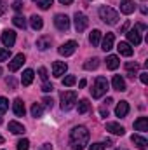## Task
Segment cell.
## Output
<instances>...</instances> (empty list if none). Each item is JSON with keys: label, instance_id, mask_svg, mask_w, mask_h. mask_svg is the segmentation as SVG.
Listing matches in <instances>:
<instances>
[{"label": "cell", "instance_id": "8fae6325", "mask_svg": "<svg viewBox=\"0 0 148 150\" xmlns=\"http://www.w3.org/2000/svg\"><path fill=\"white\" fill-rule=\"evenodd\" d=\"M111 87H113L115 91H118V93H124V91L127 89L125 80H124L120 75H113V79H111Z\"/></svg>", "mask_w": 148, "mask_h": 150}, {"label": "cell", "instance_id": "4dcf8cb0", "mask_svg": "<svg viewBox=\"0 0 148 150\" xmlns=\"http://www.w3.org/2000/svg\"><path fill=\"white\" fill-rule=\"evenodd\" d=\"M42 113H44V108L40 107V103H33L32 105V115L33 117H42Z\"/></svg>", "mask_w": 148, "mask_h": 150}, {"label": "cell", "instance_id": "277c9868", "mask_svg": "<svg viewBox=\"0 0 148 150\" xmlns=\"http://www.w3.org/2000/svg\"><path fill=\"white\" fill-rule=\"evenodd\" d=\"M77 103V93L75 91H63L61 93V110L68 112Z\"/></svg>", "mask_w": 148, "mask_h": 150}, {"label": "cell", "instance_id": "4fadbf2b", "mask_svg": "<svg viewBox=\"0 0 148 150\" xmlns=\"http://www.w3.org/2000/svg\"><path fill=\"white\" fill-rule=\"evenodd\" d=\"M134 9H136V5H134V2L132 0H120V12L122 14H132L134 12Z\"/></svg>", "mask_w": 148, "mask_h": 150}, {"label": "cell", "instance_id": "681fc988", "mask_svg": "<svg viewBox=\"0 0 148 150\" xmlns=\"http://www.w3.org/2000/svg\"><path fill=\"white\" fill-rule=\"evenodd\" d=\"M78 87H80V89L85 87V80H80V82H78Z\"/></svg>", "mask_w": 148, "mask_h": 150}, {"label": "cell", "instance_id": "ba28073f", "mask_svg": "<svg viewBox=\"0 0 148 150\" xmlns=\"http://www.w3.org/2000/svg\"><path fill=\"white\" fill-rule=\"evenodd\" d=\"M2 44H4L5 49H11L16 44V32L14 30H5L2 33Z\"/></svg>", "mask_w": 148, "mask_h": 150}, {"label": "cell", "instance_id": "5b68a950", "mask_svg": "<svg viewBox=\"0 0 148 150\" xmlns=\"http://www.w3.org/2000/svg\"><path fill=\"white\" fill-rule=\"evenodd\" d=\"M73 21H75V30H77V33H82L85 28H87V16L84 14V12H75L73 16Z\"/></svg>", "mask_w": 148, "mask_h": 150}, {"label": "cell", "instance_id": "9a60e30c", "mask_svg": "<svg viewBox=\"0 0 148 150\" xmlns=\"http://www.w3.org/2000/svg\"><path fill=\"white\" fill-rule=\"evenodd\" d=\"M12 110H14V113H16L18 117H23V115H25L26 108H25V103H23L21 98H16V100H14V103H12Z\"/></svg>", "mask_w": 148, "mask_h": 150}, {"label": "cell", "instance_id": "5bb4252c", "mask_svg": "<svg viewBox=\"0 0 148 150\" xmlns=\"http://www.w3.org/2000/svg\"><path fill=\"white\" fill-rule=\"evenodd\" d=\"M113 42H115V35L113 33H106L103 37V42H101V49L105 52H108L110 49H113Z\"/></svg>", "mask_w": 148, "mask_h": 150}, {"label": "cell", "instance_id": "d4e9b609", "mask_svg": "<svg viewBox=\"0 0 148 150\" xmlns=\"http://www.w3.org/2000/svg\"><path fill=\"white\" fill-rule=\"evenodd\" d=\"M51 42H52V38L51 37H40L37 40V47L40 49V51H45V49L51 47Z\"/></svg>", "mask_w": 148, "mask_h": 150}, {"label": "cell", "instance_id": "603a6c76", "mask_svg": "<svg viewBox=\"0 0 148 150\" xmlns=\"http://www.w3.org/2000/svg\"><path fill=\"white\" fill-rule=\"evenodd\" d=\"M125 70H127V75H129L131 79H134L136 74H138V70H140V65H138V63L129 61V63H125Z\"/></svg>", "mask_w": 148, "mask_h": 150}, {"label": "cell", "instance_id": "d590c367", "mask_svg": "<svg viewBox=\"0 0 148 150\" xmlns=\"http://www.w3.org/2000/svg\"><path fill=\"white\" fill-rule=\"evenodd\" d=\"M11 58V49H0V61H7Z\"/></svg>", "mask_w": 148, "mask_h": 150}, {"label": "cell", "instance_id": "11a10c76", "mask_svg": "<svg viewBox=\"0 0 148 150\" xmlns=\"http://www.w3.org/2000/svg\"><path fill=\"white\" fill-rule=\"evenodd\" d=\"M118 150H125V149H118Z\"/></svg>", "mask_w": 148, "mask_h": 150}, {"label": "cell", "instance_id": "836d02e7", "mask_svg": "<svg viewBox=\"0 0 148 150\" xmlns=\"http://www.w3.org/2000/svg\"><path fill=\"white\" fill-rule=\"evenodd\" d=\"M28 149H30V142L26 138H23V140L18 142V150H28Z\"/></svg>", "mask_w": 148, "mask_h": 150}, {"label": "cell", "instance_id": "7bdbcfd3", "mask_svg": "<svg viewBox=\"0 0 148 150\" xmlns=\"http://www.w3.org/2000/svg\"><path fill=\"white\" fill-rule=\"evenodd\" d=\"M7 86H11V89H14V87H16V80H14L12 77H9V79H7Z\"/></svg>", "mask_w": 148, "mask_h": 150}, {"label": "cell", "instance_id": "2e32d148", "mask_svg": "<svg viewBox=\"0 0 148 150\" xmlns=\"http://www.w3.org/2000/svg\"><path fill=\"white\" fill-rule=\"evenodd\" d=\"M125 35H127L129 44H134V45H140V44H141V35H140V32H138L136 28H134V30L125 32Z\"/></svg>", "mask_w": 148, "mask_h": 150}, {"label": "cell", "instance_id": "e575fe53", "mask_svg": "<svg viewBox=\"0 0 148 150\" xmlns=\"http://www.w3.org/2000/svg\"><path fill=\"white\" fill-rule=\"evenodd\" d=\"M9 110V101H7V98H4V96H0V112H7Z\"/></svg>", "mask_w": 148, "mask_h": 150}, {"label": "cell", "instance_id": "ee69618b", "mask_svg": "<svg viewBox=\"0 0 148 150\" xmlns=\"http://www.w3.org/2000/svg\"><path fill=\"white\" fill-rule=\"evenodd\" d=\"M127 30H129V21H125V25H124V26L120 28V33H125Z\"/></svg>", "mask_w": 148, "mask_h": 150}, {"label": "cell", "instance_id": "7a4b0ae2", "mask_svg": "<svg viewBox=\"0 0 148 150\" xmlns=\"http://www.w3.org/2000/svg\"><path fill=\"white\" fill-rule=\"evenodd\" d=\"M106 91H108V80L105 79V77H96V80H94V86H92V89H91V94H92V98L94 100H99L101 96H105L106 94Z\"/></svg>", "mask_w": 148, "mask_h": 150}, {"label": "cell", "instance_id": "484cf974", "mask_svg": "<svg viewBox=\"0 0 148 150\" xmlns=\"http://www.w3.org/2000/svg\"><path fill=\"white\" fill-rule=\"evenodd\" d=\"M30 25H32V28H33V30H42L44 21H42V18H40V16L33 14V16L30 18Z\"/></svg>", "mask_w": 148, "mask_h": 150}, {"label": "cell", "instance_id": "30bf717a", "mask_svg": "<svg viewBox=\"0 0 148 150\" xmlns=\"http://www.w3.org/2000/svg\"><path fill=\"white\" fill-rule=\"evenodd\" d=\"M66 70H68V65L65 63V61H54L52 63V75L54 77H63V75L66 74Z\"/></svg>", "mask_w": 148, "mask_h": 150}, {"label": "cell", "instance_id": "ab89813d", "mask_svg": "<svg viewBox=\"0 0 148 150\" xmlns=\"http://www.w3.org/2000/svg\"><path fill=\"white\" fill-rule=\"evenodd\" d=\"M42 103H44V105H45L47 108H52V105H54V101H52V98H47V96H45V98L42 100Z\"/></svg>", "mask_w": 148, "mask_h": 150}, {"label": "cell", "instance_id": "ffe728a7", "mask_svg": "<svg viewBox=\"0 0 148 150\" xmlns=\"http://www.w3.org/2000/svg\"><path fill=\"white\" fill-rule=\"evenodd\" d=\"M117 49H118V52H120L122 56H125V58L132 56V47H131L127 42H120V44L117 45Z\"/></svg>", "mask_w": 148, "mask_h": 150}, {"label": "cell", "instance_id": "7c38bea8", "mask_svg": "<svg viewBox=\"0 0 148 150\" xmlns=\"http://www.w3.org/2000/svg\"><path fill=\"white\" fill-rule=\"evenodd\" d=\"M106 131H110L111 134H117V136H124L125 133V129L118 122H106Z\"/></svg>", "mask_w": 148, "mask_h": 150}, {"label": "cell", "instance_id": "7dc6e473", "mask_svg": "<svg viewBox=\"0 0 148 150\" xmlns=\"http://www.w3.org/2000/svg\"><path fill=\"white\" fill-rule=\"evenodd\" d=\"M5 9H7V7H5V4H2V2H0V16L5 12Z\"/></svg>", "mask_w": 148, "mask_h": 150}, {"label": "cell", "instance_id": "f6af8a7d", "mask_svg": "<svg viewBox=\"0 0 148 150\" xmlns=\"http://www.w3.org/2000/svg\"><path fill=\"white\" fill-rule=\"evenodd\" d=\"M99 113H101L103 117H108V110H106L105 107H101V108H99Z\"/></svg>", "mask_w": 148, "mask_h": 150}, {"label": "cell", "instance_id": "74e56055", "mask_svg": "<svg viewBox=\"0 0 148 150\" xmlns=\"http://www.w3.org/2000/svg\"><path fill=\"white\" fill-rule=\"evenodd\" d=\"M12 9H14V11H18V12H19V11H23V2H21V0L12 2Z\"/></svg>", "mask_w": 148, "mask_h": 150}, {"label": "cell", "instance_id": "f5cc1de1", "mask_svg": "<svg viewBox=\"0 0 148 150\" xmlns=\"http://www.w3.org/2000/svg\"><path fill=\"white\" fill-rule=\"evenodd\" d=\"M0 124H2V117H0Z\"/></svg>", "mask_w": 148, "mask_h": 150}, {"label": "cell", "instance_id": "9c48e42d", "mask_svg": "<svg viewBox=\"0 0 148 150\" xmlns=\"http://www.w3.org/2000/svg\"><path fill=\"white\" fill-rule=\"evenodd\" d=\"M23 63H25V54L19 52V54H16V56L9 61V70H11V72H18V70L23 67Z\"/></svg>", "mask_w": 148, "mask_h": 150}, {"label": "cell", "instance_id": "44dd1931", "mask_svg": "<svg viewBox=\"0 0 148 150\" xmlns=\"http://www.w3.org/2000/svg\"><path fill=\"white\" fill-rule=\"evenodd\" d=\"M33 77H35V72H33V70H30V68L25 70V72H23V77H21V84H23V86H30V84L33 82Z\"/></svg>", "mask_w": 148, "mask_h": 150}, {"label": "cell", "instance_id": "8992f818", "mask_svg": "<svg viewBox=\"0 0 148 150\" xmlns=\"http://www.w3.org/2000/svg\"><path fill=\"white\" fill-rule=\"evenodd\" d=\"M54 26L61 32H66L70 28V18L66 14H56L54 16Z\"/></svg>", "mask_w": 148, "mask_h": 150}, {"label": "cell", "instance_id": "f907efd6", "mask_svg": "<svg viewBox=\"0 0 148 150\" xmlns=\"http://www.w3.org/2000/svg\"><path fill=\"white\" fill-rule=\"evenodd\" d=\"M105 103H106V105H111V103H113V100H111V98H106V101H105Z\"/></svg>", "mask_w": 148, "mask_h": 150}, {"label": "cell", "instance_id": "e0dca14e", "mask_svg": "<svg viewBox=\"0 0 148 150\" xmlns=\"http://www.w3.org/2000/svg\"><path fill=\"white\" fill-rule=\"evenodd\" d=\"M131 142H132L138 149H141V150H147L148 149L147 138H143V136H140V134H132V136H131Z\"/></svg>", "mask_w": 148, "mask_h": 150}, {"label": "cell", "instance_id": "3957f363", "mask_svg": "<svg viewBox=\"0 0 148 150\" xmlns=\"http://www.w3.org/2000/svg\"><path fill=\"white\" fill-rule=\"evenodd\" d=\"M99 18H101V21L106 23V25H117V21H118V12H117L115 9L108 7V5H103V7H99Z\"/></svg>", "mask_w": 148, "mask_h": 150}, {"label": "cell", "instance_id": "83f0119b", "mask_svg": "<svg viewBox=\"0 0 148 150\" xmlns=\"http://www.w3.org/2000/svg\"><path fill=\"white\" fill-rule=\"evenodd\" d=\"M77 108H78V113H87L89 112V108H91L89 100H80L78 105H77Z\"/></svg>", "mask_w": 148, "mask_h": 150}, {"label": "cell", "instance_id": "cb8c5ba5", "mask_svg": "<svg viewBox=\"0 0 148 150\" xmlns=\"http://www.w3.org/2000/svg\"><path fill=\"white\" fill-rule=\"evenodd\" d=\"M118 65H120V61H118V56L110 54V56L106 58V67H108L110 70H117V68H118Z\"/></svg>", "mask_w": 148, "mask_h": 150}, {"label": "cell", "instance_id": "b9f144b4", "mask_svg": "<svg viewBox=\"0 0 148 150\" xmlns=\"http://www.w3.org/2000/svg\"><path fill=\"white\" fill-rule=\"evenodd\" d=\"M140 80H141L143 84H147V82H148V74H147V72H143V74H140Z\"/></svg>", "mask_w": 148, "mask_h": 150}, {"label": "cell", "instance_id": "f35d334b", "mask_svg": "<svg viewBox=\"0 0 148 150\" xmlns=\"http://www.w3.org/2000/svg\"><path fill=\"white\" fill-rule=\"evenodd\" d=\"M52 89H54L52 84H49V82H44V84H42V91H44V93H52Z\"/></svg>", "mask_w": 148, "mask_h": 150}, {"label": "cell", "instance_id": "60d3db41", "mask_svg": "<svg viewBox=\"0 0 148 150\" xmlns=\"http://www.w3.org/2000/svg\"><path fill=\"white\" fill-rule=\"evenodd\" d=\"M89 150H105V143H92Z\"/></svg>", "mask_w": 148, "mask_h": 150}, {"label": "cell", "instance_id": "52a82bcc", "mask_svg": "<svg viewBox=\"0 0 148 150\" xmlns=\"http://www.w3.org/2000/svg\"><path fill=\"white\" fill-rule=\"evenodd\" d=\"M77 47H78V45H77V42H75V40H68V42H65L63 45H59V47H58V52H59L61 56H65V58H66V56H72V54H73L75 51H77Z\"/></svg>", "mask_w": 148, "mask_h": 150}, {"label": "cell", "instance_id": "8d00e7d4", "mask_svg": "<svg viewBox=\"0 0 148 150\" xmlns=\"http://www.w3.org/2000/svg\"><path fill=\"white\" fill-rule=\"evenodd\" d=\"M38 75H40V79H42L44 82H47V79H49V74H47V70H45L44 67H40V68H38Z\"/></svg>", "mask_w": 148, "mask_h": 150}, {"label": "cell", "instance_id": "ac0fdd59", "mask_svg": "<svg viewBox=\"0 0 148 150\" xmlns=\"http://www.w3.org/2000/svg\"><path fill=\"white\" fill-rule=\"evenodd\" d=\"M9 131L12 133V134H25V126L23 124H19V122H16V120H11L9 122Z\"/></svg>", "mask_w": 148, "mask_h": 150}, {"label": "cell", "instance_id": "6da1fadb", "mask_svg": "<svg viewBox=\"0 0 148 150\" xmlns=\"http://www.w3.org/2000/svg\"><path fill=\"white\" fill-rule=\"evenodd\" d=\"M89 143V131L85 126H77L70 133V145L73 150H84Z\"/></svg>", "mask_w": 148, "mask_h": 150}, {"label": "cell", "instance_id": "d6a6232c", "mask_svg": "<svg viewBox=\"0 0 148 150\" xmlns=\"http://www.w3.org/2000/svg\"><path fill=\"white\" fill-rule=\"evenodd\" d=\"M75 82H77V79H75V75H66V77L63 79V86H66V87H70V86H73Z\"/></svg>", "mask_w": 148, "mask_h": 150}, {"label": "cell", "instance_id": "816d5d0a", "mask_svg": "<svg viewBox=\"0 0 148 150\" xmlns=\"http://www.w3.org/2000/svg\"><path fill=\"white\" fill-rule=\"evenodd\" d=\"M0 143H4V138H2V136H0Z\"/></svg>", "mask_w": 148, "mask_h": 150}, {"label": "cell", "instance_id": "f1b7e54d", "mask_svg": "<svg viewBox=\"0 0 148 150\" xmlns=\"http://www.w3.org/2000/svg\"><path fill=\"white\" fill-rule=\"evenodd\" d=\"M12 23H14V26L21 28V30H25V28H26V19H25L23 16H19V14L12 18Z\"/></svg>", "mask_w": 148, "mask_h": 150}, {"label": "cell", "instance_id": "bcb514c9", "mask_svg": "<svg viewBox=\"0 0 148 150\" xmlns=\"http://www.w3.org/2000/svg\"><path fill=\"white\" fill-rule=\"evenodd\" d=\"M42 150H52V145H51V143H44Z\"/></svg>", "mask_w": 148, "mask_h": 150}, {"label": "cell", "instance_id": "d6986e66", "mask_svg": "<svg viewBox=\"0 0 148 150\" xmlns=\"http://www.w3.org/2000/svg\"><path fill=\"white\" fill-rule=\"evenodd\" d=\"M127 113H129V103L127 101H120L117 105V108H115V115L117 117H125Z\"/></svg>", "mask_w": 148, "mask_h": 150}, {"label": "cell", "instance_id": "f546056e", "mask_svg": "<svg viewBox=\"0 0 148 150\" xmlns=\"http://www.w3.org/2000/svg\"><path fill=\"white\" fill-rule=\"evenodd\" d=\"M98 67H99V59H98V58L87 59V61L84 63V68H85V70H96Z\"/></svg>", "mask_w": 148, "mask_h": 150}, {"label": "cell", "instance_id": "7402d4cb", "mask_svg": "<svg viewBox=\"0 0 148 150\" xmlns=\"http://www.w3.org/2000/svg\"><path fill=\"white\" fill-rule=\"evenodd\" d=\"M134 129L136 131H148V119L147 117H140L138 120H134Z\"/></svg>", "mask_w": 148, "mask_h": 150}, {"label": "cell", "instance_id": "4316f807", "mask_svg": "<svg viewBox=\"0 0 148 150\" xmlns=\"http://www.w3.org/2000/svg\"><path fill=\"white\" fill-rule=\"evenodd\" d=\"M89 42H91L92 45H98V44L101 42V32H99V30H92L91 35H89Z\"/></svg>", "mask_w": 148, "mask_h": 150}, {"label": "cell", "instance_id": "1f68e13d", "mask_svg": "<svg viewBox=\"0 0 148 150\" xmlns=\"http://www.w3.org/2000/svg\"><path fill=\"white\" fill-rule=\"evenodd\" d=\"M33 2H37V5L40 7V9H44V11H47L51 5H52V2L54 0H33Z\"/></svg>", "mask_w": 148, "mask_h": 150}, {"label": "cell", "instance_id": "c3c4849f", "mask_svg": "<svg viewBox=\"0 0 148 150\" xmlns=\"http://www.w3.org/2000/svg\"><path fill=\"white\" fill-rule=\"evenodd\" d=\"M73 0H59V4H63V5H70Z\"/></svg>", "mask_w": 148, "mask_h": 150}, {"label": "cell", "instance_id": "db71d44e", "mask_svg": "<svg viewBox=\"0 0 148 150\" xmlns=\"http://www.w3.org/2000/svg\"><path fill=\"white\" fill-rule=\"evenodd\" d=\"M0 75H2V68H0Z\"/></svg>", "mask_w": 148, "mask_h": 150}]
</instances>
